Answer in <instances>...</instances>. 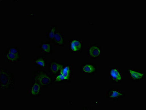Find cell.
<instances>
[{
  "label": "cell",
  "instance_id": "obj_1",
  "mask_svg": "<svg viewBox=\"0 0 146 110\" xmlns=\"http://www.w3.org/2000/svg\"><path fill=\"white\" fill-rule=\"evenodd\" d=\"M0 89L3 91L13 90L15 89L16 80L13 74L9 70L0 68Z\"/></svg>",
  "mask_w": 146,
  "mask_h": 110
},
{
  "label": "cell",
  "instance_id": "obj_2",
  "mask_svg": "<svg viewBox=\"0 0 146 110\" xmlns=\"http://www.w3.org/2000/svg\"><path fill=\"white\" fill-rule=\"evenodd\" d=\"M32 80L38 82L43 89L50 88L54 83L52 76L44 69L35 71Z\"/></svg>",
  "mask_w": 146,
  "mask_h": 110
},
{
  "label": "cell",
  "instance_id": "obj_3",
  "mask_svg": "<svg viewBox=\"0 0 146 110\" xmlns=\"http://www.w3.org/2000/svg\"><path fill=\"white\" fill-rule=\"evenodd\" d=\"M4 55L6 58V61L15 64L20 61V49L16 46L8 47Z\"/></svg>",
  "mask_w": 146,
  "mask_h": 110
},
{
  "label": "cell",
  "instance_id": "obj_4",
  "mask_svg": "<svg viewBox=\"0 0 146 110\" xmlns=\"http://www.w3.org/2000/svg\"><path fill=\"white\" fill-rule=\"evenodd\" d=\"M127 76L131 82H140L146 77L145 71L137 69L132 67H129L126 71Z\"/></svg>",
  "mask_w": 146,
  "mask_h": 110
},
{
  "label": "cell",
  "instance_id": "obj_5",
  "mask_svg": "<svg viewBox=\"0 0 146 110\" xmlns=\"http://www.w3.org/2000/svg\"><path fill=\"white\" fill-rule=\"evenodd\" d=\"M108 77L113 83H122L123 82V74L119 68L113 67L110 68Z\"/></svg>",
  "mask_w": 146,
  "mask_h": 110
},
{
  "label": "cell",
  "instance_id": "obj_6",
  "mask_svg": "<svg viewBox=\"0 0 146 110\" xmlns=\"http://www.w3.org/2000/svg\"><path fill=\"white\" fill-rule=\"evenodd\" d=\"M102 47L99 44H90L88 47V55L89 59L96 60L100 59L102 55Z\"/></svg>",
  "mask_w": 146,
  "mask_h": 110
},
{
  "label": "cell",
  "instance_id": "obj_7",
  "mask_svg": "<svg viewBox=\"0 0 146 110\" xmlns=\"http://www.w3.org/2000/svg\"><path fill=\"white\" fill-rule=\"evenodd\" d=\"M125 95L126 93L123 91L115 88H109L106 93L107 99L114 102L122 100L125 97Z\"/></svg>",
  "mask_w": 146,
  "mask_h": 110
},
{
  "label": "cell",
  "instance_id": "obj_8",
  "mask_svg": "<svg viewBox=\"0 0 146 110\" xmlns=\"http://www.w3.org/2000/svg\"><path fill=\"white\" fill-rule=\"evenodd\" d=\"M69 50L72 53H82L84 50L82 40L80 38H71L69 41Z\"/></svg>",
  "mask_w": 146,
  "mask_h": 110
},
{
  "label": "cell",
  "instance_id": "obj_9",
  "mask_svg": "<svg viewBox=\"0 0 146 110\" xmlns=\"http://www.w3.org/2000/svg\"><path fill=\"white\" fill-rule=\"evenodd\" d=\"M97 72V66L93 62H84L81 65V72L88 76L95 75Z\"/></svg>",
  "mask_w": 146,
  "mask_h": 110
},
{
  "label": "cell",
  "instance_id": "obj_10",
  "mask_svg": "<svg viewBox=\"0 0 146 110\" xmlns=\"http://www.w3.org/2000/svg\"><path fill=\"white\" fill-rule=\"evenodd\" d=\"M65 65L62 61L51 60L48 63V71L52 76H56L60 73L62 68Z\"/></svg>",
  "mask_w": 146,
  "mask_h": 110
},
{
  "label": "cell",
  "instance_id": "obj_11",
  "mask_svg": "<svg viewBox=\"0 0 146 110\" xmlns=\"http://www.w3.org/2000/svg\"><path fill=\"white\" fill-rule=\"evenodd\" d=\"M43 88L38 82L32 81L29 87V95L33 97H41V93Z\"/></svg>",
  "mask_w": 146,
  "mask_h": 110
},
{
  "label": "cell",
  "instance_id": "obj_12",
  "mask_svg": "<svg viewBox=\"0 0 146 110\" xmlns=\"http://www.w3.org/2000/svg\"><path fill=\"white\" fill-rule=\"evenodd\" d=\"M52 41L54 46L59 47H64L67 44V42L65 41L64 35L62 33L61 31L59 29L56 31Z\"/></svg>",
  "mask_w": 146,
  "mask_h": 110
},
{
  "label": "cell",
  "instance_id": "obj_13",
  "mask_svg": "<svg viewBox=\"0 0 146 110\" xmlns=\"http://www.w3.org/2000/svg\"><path fill=\"white\" fill-rule=\"evenodd\" d=\"M38 48L44 55H51L53 53V46L50 41H42L38 45Z\"/></svg>",
  "mask_w": 146,
  "mask_h": 110
},
{
  "label": "cell",
  "instance_id": "obj_14",
  "mask_svg": "<svg viewBox=\"0 0 146 110\" xmlns=\"http://www.w3.org/2000/svg\"><path fill=\"white\" fill-rule=\"evenodd\" d=\"M33 65L37 69H44L48 65V62L45 55L37 56L33 60Z\"/></svg>",
  "mask_w": 146,
  "mask_h": 110
},
{
  "label": "cell",
  "instance_id": "obj_15",
  "mask_svg": "<svg viewBox=\"0 0 146 110\" xmlns=\"http://www.w3.org/2000/svg\"><path fill=\"white\" fill-rule=\"evenodd\" d=\"M65 78L71 82V78L73 75V71L70 65L65 64L60 72Z\"/></svg>",
  "mask_w": 146,
  "mask_h": 110
},
{
  "label": "cell",
  "instance_id": "obj_16",
  "mask_svg": "<svg viewBox=\"0 0 146 110\" xmlns=\"http://www.w3.org/2000/svg\"><path fill=\"white\" fill-rule=\"evenodd\" d=\"M58 29V26L56 25H51L50 29L46 32V38L50 41H52L54 35Z\"/></svg>",
  "mask_w": 146,
  "mask_h": 110
},
{
  "label": "cell",
  "instance_id": "obj_17",
  "mask_svg": "<svg viewBox=\"0 0 146 110\" xmlns=\"http://www.w3.org/2000/svg\"><path fill=\"white\" fill-rule=\"evenodd\" d=\"M53 83H70L69 81L60 73L55 76V78L53 80Z\"/></svg>",
  "mask_w": 146,
  "mask_h": 110
}]
</instances>
